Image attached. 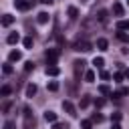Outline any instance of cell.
I'll return each instance as SVG.
<instances>
[{
    "instance_id": "7a4b0ae2",
    "label": "cell",
    "mask_w": 129,
    "mask_h": 129,
    "mask_svg": "<svg viewBox=\"0 0 129 129\" xmlns=\"http://www.w3.org/2000/svg\"><path fill=\"white\" fill-rule=\"evenodd\" d=\"M62 109H64L71 117H75V115H77V109H75V105H73L71 101H62Z\"/></svg>"
},
{
    "instance_id": "5b68a950",
    "label": "cell",
    "mask_w": 129,
    "mask_h": 129,
    "mask_svg": "<svg viewBox=\"0 0 129 129\" xmlns=\"http://www.w3.org/2000/svg\"><path fill=\"white\" fill-rule=\"evenodd\" d=\"M44 121L46 123H56V113L54 111H44Z\"/></svg>"
},
{
    "instance_id": "8d00e7d4",
    "label": "cell",
    "mask_w": 129,
    "mask_h": 129,
    "mask_svg": "<svg viewBox=\"0 0 129 129\" xmlns=\"http://www.w3.org/2000/svg\"><path fill=\"white\" fill-rule=\"evenodd\" d=\"M113 129H121V125L119 123H113Z\"/></svg>"
},
{
    "instance_id": "484cf974",
    "label": "cell",
    "mask_w": 129,
    "mask_h": 129,
    "mask_svg": "<svg viewBox=\"0 0 129 129\" xmlns=\"http://www.w3.org/2000/svg\"><path fill=\"white\" fill-rule=\"evenodd\" d=\"M22 44H24L26 48H30V46H32V36H26V38L22 40Z\"/></svg>"
},
{
    "instance_id": "ac0fdd59",
    "label": "cell",
    "mask_w": 129,
    "mask_h": 129,
    "mask_svg": "<svg viewBox=\"0 0 129 129\" xmlns=\"http://www.w3.org/2000/svg\"><path fill=\"white\" fill-rule=\"evenodd\" d=\"M117 28H119V30L129 28V20H119V22H117Z\"/></svg>"
},
{
    "instance_id": "f546056e",
    "label": "cell",
    "mask_w": 129,
    "mask_h": 129,
    "mask_svg": "<svg viewBox=\"0 0 129 129\" xmlns=\"http://www.w3.org/2000/svg\"><path fill=\"white\" fill-rule=\"evenodd\" d=\"M2 73H4V75H10V73H12V64H4V67H2Z\"/></svg>"
},
{
    "instance_id": "9c48e42d",
    "label": "cell",
    "mask_w": 129,
    "mask_h": 129,
    "mask_svg": "<svg viewBox=\"0 0 129 129\" xmlns=\"http://www.w3.org/2000/svg\"><path fill=\"white\" fill-rule=\"evenodd\" d=\"M123 12H125L123 6H121L119 2H115V4H113V14H115V16H123Z\"/></svg>"
},
{
    "instance_id": "1f68e13d",
    "label": "cell",
    "mask_w": 129,
    "mask_h": 129,
    "mask_svg": "<svg viewBox=\"0 0 129 129\" xmlns=\"http://www.w3.org/2000/svg\"><path fill=\"white\" fill-rule=\"evenodd\" d=\"M111 119H113V121H115V123H117V121H119V119H121V113H119V111H115V113H113V115H111Z\"/></svg>"
},
{
    "instance_id": "d4e9b609",
    "label": "cell",
    "mask_w": 129,
    "mask_h": 129,
    "mask_svg": "<svg viewBox=\"0 0 129 129\" xmlns=\"http://www.w3.org/2000/svg\"><path fill=\"white\" fill-rule=\"evenodd\" d=\"M117 38H119V40H123V42H129V36H127L125 32H117Z\"/></svg>"
},
{
    "instance_id": "7402d4cb",
    "label": "cell",
    "mask_w": 129,
    "mask_h": 129,
    "mask_svg": "<svg viewBox=\"0 0 129 129\" xmlns=\"http://www.w3.org/2000/svg\"><path fill=\"white\" fill-rule=\"evenodd\" d=\"M89 105H91V99H89V97H83V99H81V109H85V107H89Z\"/></svg>"
},
{
    "instance_id": "ab89813d",
    "label": "cell",
    "mask_w": 129,
    "mask_h": 129,
    "mask_svg": "<svg viewBox=\"0 0 129 129\" xmlns=\"http://www.w3.org/2000/svg\"><path fill=\"white\" fill-rule=\"evenodd\" d=\"M127 6H129V0H127Z\"/></svg>"
},
{
    "instance_id": "d590c367",
    "label": "cell",
    "mask_w": 129,
    "mask_h": 129,
    "mask_svg": "<svg viewBox=\"0 0 129 129\" xmlns=\"http://www.w3.org/2000/svg\"><path fill=\"white\" fill-rule=\"evenodd\" d=\"M95 105H97V107H103V105H105V101H103V99H97V101H95Z\"/></svg>"
},
{
    "instance_id": "44dd1931",
    "label": "cell",
    "mask_w": 129,
    "mask_h": 129,
    "mask_svg": "<svg viewBox=\"0 0 129 129\" xmlns=\"http://www.w3.org/2000/svg\"><path fill=\"white\" fill-rule=\"evenodd\" d=\"M32 69H34V62H32V60H26V62H24V71H26V73H30Z\"/></svg>"
},
{
    "instance_id": "2e32d148",
    "label": "cell",
    "mask_w": 129,
    "mask_h": 129,
    "mask_svg": "<svg viewBox=\"0 0 129 129\" xmlns=\"http://www.w3.org/2000/svg\"><path fill=\"white\" fill-rule=\"evenodd\" d=\"M121 95H129V87H121L117 93H113L111 97H121Z\"/></svg>"
},
{
    "instance_id": "7c38bea8",
    "label": "cell",
    "mask_w": 129,
    "mask_h": 129,
    "mask_svg": "<svg viewBox=\"0 0 129 129\" xmlns=\"http://www.w3.org/2000/svg\"><path fill=\"white\" fill-rule=\"evenodd\" d=\"M34 95H36V85L30 83V85L26 87V97H34Z\"/></svg>"
},
{
    "instance_id": "4fadbf2b",
    "label": "cell",
    "mask_w": 129,
    "mask_h": 129,
    "mask_svg": "<svg viewBox=\"0 0 129 129\" xmlns=\"http://www.w3.org/2000/svg\"><path fill=\"white\" fill-rule=\"evenodd\" d=\"M75 50H85V52H87V50H91V44L83 40V42H79V44H77V48H75Z\"/></svg>"
},
{
    "instance_id": "4316f807",
    "label": "cell",
    "mask_w": 129,
    "mask_h": 129,
    "mask_svg": "<svg viewBox=\"0 0 129 129\" xmlns=\"http://www.w3.org/2000/svg\"><path fill=\"white\" fill-rule=\"evenodd\" d=\"M48 91H58V83L56 81H50L48 83Z\"/></svg>"
},
{
    "instance_id": "e575fe53",
    "label": "cell",
    "mask_w": 129,
    "mask_h": 129,
    "mask_svg": "<svg viewBox=\"0 0 129 129\" xmlns=\"http://www.w3.org/2000/svg\"><path fill=\"white\" fill-rule=\"evenodd\" d=\"M115 81L121 83V81H123V75H121V73H115Z\"/></svg>"
},
{
    "instance_id": "277c9868",
    "label": "cell",
    "mask_w": 129,
    "mask_h": 129,
    "mask_svg": "<svg viewBox=\"0 0 129 129\" xmlns=\"http://www.w3.org/2000/svg\"><path fill=\"white\" fill-rule=\"evenodd\" d=\"M48 20H50L48 12H38V16H36V22H38V24H46Z\"/></svg>"
},
{
    "instance_id": "f1b7e54d",
    "label": "cell",
    "mask_w": 129,
    "mask_h": 129,
    "mask_svg": "<svg viewBox=\"0 0 129 129\" xmlns=\"http://www.w3.org/2000/svg\"><path fill=\"white\" fill-rule=\"evenodd\" d=\"M0 95H2V97H6V95H10V87H8V85H4V87L0 89Z\"/></svg>"
},
{
    "instance_id": "5bb4252c",
    "label": "cell",
    "mask_w": 129,
    "mask_h": 129,
    "mask_svg": "<svg viewBox=\"0 0 129 129\" xmlns=\"http://www.w3.org/2000/svg\"><path fill=\"white\" fill-rule=\"evenodd\" d=\"M67 14H69L71 18H77V16H79V10H77L75 6H69V8H67Z\"/></svg>"
},
{
    "instance_id": "e0dca14e",
    "label": "cell",
    "mask_w": 129,
    "mask_h": 129,
    "mask_svg": "<svg viewBox=\"0 0 129 129\" xmlns=\"http://www.w3.org/2000/svg\"><path fill=\"white\" fill-rule=\"evenodd\" d=\"M85 81H87V83H93V81H95V71H87V73H85Z\"/></svg>"
},
{
    "instance_id": "83f0119b",
    "label": "cell",
    "mask_w": 129,
    "mask_h": 129,
    "mask_svg": "<svg viewBox=\"0 0 129 129\" xmlns=\"http://www.w3.org/2000/svg\"><path fill=\"white\" fill-rule=\"evenodd\" d=\"M99 93H103V95H109L111 91H109V87H107V85H99Z\"/></svg>"
},
{
    "instance_id": "9a60e30c",
    "label": "cell",
    "mask_w": 129,
    "mask_h": 129,
    "mask_svg": "<svg viewBox=\"0 0 129 129\" xmlns=\"http://www.w3.org/2000/svg\"><path fill=\"white\" fill-rule=\"evenodd\" d=\"M97 18H99V22L105 24V22H107V10H99V12H97Z\"/></svg>"
},
{
    "instance_id": "603a6c76",
    "label": "cell",
    "mask_w": 129,
    "mask_h": 129,
    "mask_svg": "<svg viewBox=\"0 0 129 129\" xmlns=\"http://www.w3.org/2000/svg\"><path fill=\"white\" fill-rule=\"evenodd\" d=\"M91 125H93V121H89V119H83L81 121V127L83 129H91Z\"/></svg>"
},
{
    "instance_id": "d6986e66",
    "label": "cell",
    "mask_w": 129,
    "mask_h": 129,
    "mask_svg": "<svg viewBox=\"0 0 129 129\" xmlns=\"http://www.w3.org/2000/svg\"><path fill=\"white\" fill-rule=\"evenodd\" d=\"M93 64H95V67H97V69H101V67H103V64H105V60H103V58H101V56H95V58H93Z\"/></svg>"
},
{
    "instance_id": "d6a6232c",
    "label": "cell",
    "mask_w": 129,
    "mask_h": 129,
    "mask_svg": "<svg viewBox=\"0 0 129 129\" xmlns=\"http://www.w3.org/2000/svg\"><path fill=\"white\" fill-rule=\"evenodd\" d=\"M52 129H67V125H62V123H52Z\"/></svg>"
},
{
    "instance_id": "8fae6325",
    "label": "cell",
    "mask_w": 129,
    "mask_h": 129,
    "mask_svg": "<svg viewBox=\"0 0 129 129\" xmlns=\"http://www.w3.org/2000/svg\"><path fill=\"white\" fill-rule=\"evenodd\" d=\"M107 46H109L107 38H99V40H97V48H99V50H107Z\"/></svg>"
},
{
    "instance_id": "6da1fadb",
    "label": "cell",
    "mask_w": 129,
    "mask_h": 129,
    "mask_svg": "<svg viewBox=\"0 0 129 129\" xmlns=\"http://www.w3.org/2000/svg\"><path fill=\"white\" fill-rule=\"evenodd\" d=\"M56 58H58V50L48 48V50H46V62H48V67H50V64H56Z\"/></svg>"
},
{
    "instance_id": "52a82bcc",
    "label": "cell",
    "mask_w": 129,
    "mask_h": 129,
    "mask_svg": "<svg viewBox=\"0 0 129 129\" xmlns=\"http://www.w3.org/2000/svg\"><path fill=\"white\" fill-rule=\"evenodd\" d=\"M58 73H60V69H58L56 64H50V67H46V75H48V77H56Z\"/></svg>"
},
{
    "instance_id": "cb8c5ba5",
    "label": "cell",
    "mask_w": 129,
    "mask_h": 129,
    "mask_svg": "<svg viewBox=\"0 0 129 129\" xmlns=\"http://www.w3.org/2000/svg\"><path fill=\"white\" fill-rule=\"evenodd\" d=\"M34 127V119H24V129H32Z\"/></svg>"
},
{
    "instance_id": "f35d334b",
    "label": "cell",
    "mask_w": 129,
    "mask_h": 129,
    "mask_svg": "<svg viewBox=\"0 0 129 129\" xmlns=\"http://www.w3.org/2000/svg\"><path fill=\"white\" fill-rule=\"evenodd\" d=\"M125 77H127V79H129V69H127V71H125Z\"/></svg>"
},
{
    "instance_id": "4dcf8cb0",
    "label": "cell",
    "mask_w": 129,
    "mask_h": 129,
    "mask_svg": "<svg viewBox=\"0 0 129 129\" xmlns=\"http://www.w3.org/2000/svg\"><path fill=\"white\" fill-rule=\"evenodd\" d=\"M91 121H93V123H101V121H103V115H97V113H95Z\"/></svg>"
},
{
    "instance_id": "ffe728a7",
    "label": "cell",
    "mask_w": 129,
    "mask_h": 129,
    "mask_svg": "<svg viewBox=\"0 0 129 129\" xmlns=\"http://www.w3.org/2000/svg\"><path fill=\"white\" fill-rule=\"evenodd\" d=\"M2 129H16V123L8 119V121H4V125H2Z\"/></svg>"
},
{
    "instance_id": "836d02e7",
    "label": "cell",
    "mask_w": 129,
    "mask_h": 129,
    "mask_svg": "<svg viewBox=\"0 0 129 129\" xmlns=\"http://www.w3.org/2000/svg\"><path fill=\"white\" fill-rule=\"evenodd\" d=\"M109 77H111V75H109V73H107V71H101V79H103V81H107V79H109Z\"/></svg>"
},
{
    "instance_id": "3957f363",
    "label": "cell",
    "mask_w": 129,
    "mask_h": 129,
    "mask_svg": "<svg viewBox=\"0 0 129 129\" xmlns=\"http://www.w3.org/2000/svg\"><path fill=\"white\" fill-rule=\"evenodd\" d=\"M14 6H16L18 10H22V12H26V10L30 8V2H28V0H14Z\"/></svg>"
},
{
    "instance_id": "74e56055",
    "label": "cell",
    "mask_w": 129,
    "mask_h": 129,
    "mask_svg": "<svg viewBox=\"0 0 129 129\" xmlns=\"http://www.w3.org/2000/svg\"><path fill=\"white\" fill-rule=\"evenodd\" d=\"M42 4H52V0H40Z\"/></svg>"
},
{
    "instance_id": "8992f818",
    "label": "cell",
    "mask_w": 129,
    "mask_h": 129,
    "mask_svg": "<svg viewBox=\"0 0 129 129\" xmlns=\"http://www.w3.org/2000/svg\"><path fill=\"white\" fill-rule=\"evenodd\" d=\"M20 58H22V52H20V50H12V52L8 54V60H10V62H16V60H20Z\"/></svg>"
},
{
    "instance_id": "30bf717a",
    "label": "cell",
    "mask_w": 129,
    "mask_h": 129,
    "mask_svg": "<svg viewBox=\"0 0 129 129\" xmlns=\"http://www.w3.org/2000/svg\"><path fill=\"white\" fill-rule=\"evenodd\" d=\"M12 22H14V16L12 14H4L2 16V26H10Z\"/></svg>"
},
{
    "instance_id": "ba28073f",
    "label": "cell",
    "mask_w": 129,
    "mask_h": 129,
    "mask_svg": "<svg viewBox=\"0 0 129 129\" xmlns=\"http://www.w3.org/2000/svg\"><path fill=\"white\" fill-rule=\"evenodd\" d=\"M18 40H20L18 32H10V34H8V38H6V42H8V44H16Z\"/></svg>"
}]
</instances>
